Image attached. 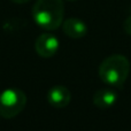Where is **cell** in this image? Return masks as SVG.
Returning a JSON list of instances; mask_svg holds the SVG:
<instances>
[{
  "mask_svg": "<svg viewBox=\"0 0 131 131\" xmlns=\"http://www.w3.org/2000/svg\"><path fill=\"white\" fill-rule=\"evenodd\" d=\"M59 39L52 34H41L35 41L36 53L41 58H52L59 50Z\"/></svg>",
  "mask_w": 131,
  "mask_h": 131,
  "instance_id": "277c9868",
  "label": "cell"
},
{
  "mask_svg": "<svg viewBox=\"0 0 131 131\" xmlns=\"http://www.w3.org/2000/svg\"><path fill=\"white\" fill-rule=\"evenodd\" d=\"M116 100H117V92L111 88L100 89L93 94V104L95 107L101 109L113 107Z\"/></svg>",
  "mask_w": 131,
  "mask_h": 131,
  "instance_id": "8992f818",
  "label": "cell"
},
{
  "mask_svg": "<svg viewBox=\"0 0 131 131\" xmlns=\"http://www.w3.org/2000/svg\"><path fill=\"white\" fill-rule=\"evenodd\" d=\"M71 100V93L63 85H55L47 92V101L55 108H64Z\"/></svg>",
  "mask_w": 131,
  "mask_h": 131,
  "instance_id": "5b68a950",
  "label": "cell"
},
{
  "mask_svg": "<svg viewBox=\"0 0 131 131\" xmlns=\"http://www.w3.org/2000/svg\"><path fill=\"white\" fill-rule=\"evenodd\" d=\"M64 6L62 0H37L32 8L34 21L45 30H55L63 23Z\"/></svg>",
  "mask_w": 131,
  "mask_h": 131,
  "instance_id": "6da1fadb",
  "label": "cell"
},
{
  "mask_svg": "<svg viewBox=\"0 0 131 131\" xmlns=\"http://www.w3.org/2000/svg\"><path fill=\"white\" fill-rule=\"evenodd\" d=\"M123 29H124V31L127 32L128 35L131 36V15L125 18L124 23H123Z\"/></svg>",
  "mask_w": 131,
  "mask_h": 131,
  "instance_id": "ba28073f",
  "label": "cell"
},
{
  "mask_svg": "<svg viewBox=\"0 0 131 131\" xmlns=\"http://www.w3.org/2000/svg\"><path fill=\"white\" fill-rule=\"evenodd\" d=\"M13 2H15V4H25V2H28L29 0H12Z\"/></svg>",
  "mask_w": 131,
  "mask_h": 131,
  "instance_id": "9c48e42d",
  "label": "cell"
},
{
  "mask_svg": "<svg viewBox=\"0 0 131 131\" xmlns=\"http://www.w3.org/2000/svg\"><path fill=\"white\" fill-rule=\"evenodd\" d=\"M130 74V62L122 54L106 58L99 66V77L105 84L113 88H122Z\"/></svg>",
  "mask_w": 131,
  "mask_h": 131,
  "instance_id": "7a4b0ae2",
  "label": "cell"
},
{
  "mask_svg": "<svg viewBox=\"0 0 131 131\" xmlns=\"http://www.w3.org/2000/svg\"><path fill=\"white\" fill-rule=\"evenodd\" d=\"M27 95L17 88H10L0 93V115L5 118H13L24 109Z\"/></svg>",
  "mask_w": 131,
  "mask_h": 131,
  "instance_id": "3957f363",
  "label": "cell"
},
{
  "mask_svg": "<svg viewBox=\"0 0 131 131\" xmlns=\"http://www.w3.org/2000/svg\"><path fill=\"white\" fill-rule=\"evenodd\" d=\"M62 29H63L64 34L72 39L83 38L88 34V27H86V24L82 20L76 18V17L67 18L62 23Z\"/></svg>",
  "mask_w": 131,
  "mask_h": 131,
  "instance_id": "52a82bcc",
  "label": "cell"
},
{
  "mask_svg": "<svg viewBox=\"0 0 131 131\" xmlns=\"http://www.w3.org/2000/svg\"><path fill=\"white\" fill-rule=\"evenodd\" d=\"M69 1H75V0H69Z\"/></svg>",
  "mask_w": 131,
  "mask_h": 131,
  "instance_id": "30bf717a",
  "label": "cell"
}]
</instances>
